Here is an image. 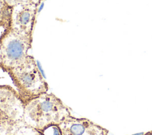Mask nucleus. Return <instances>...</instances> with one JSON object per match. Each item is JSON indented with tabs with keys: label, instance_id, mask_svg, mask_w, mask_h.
Segmentation results:
<instances>
[{
	"label": "nucleus",
	"instance_id": "nucleus-1",
	"mask_svg": "<svg viewBox=\"0 0 152 135\" xmlns=\"http://www.w3.org/2000/svg\"><path fill=\"white\" fill-rule=\"evenodd\" d=\"M72 115L71 110L52 93H45L24 104V125L41 131L52 125L60 124Z\"/></svg>",
	"mask_w": 152,
	"mask_h": 135
},
{
	"label": "nucleus",
	"instance_id": "nucleus-2",
	"mask_svg": "<svg viewBox=\"0 0 152 135\" xmlns=\"http://www.w3.org/2000/svg\"><path fill=\"white\" fill-rule=\"evenodd\" d=\"M7 73L24 104L33 98L48 92L49 90V85L31 55L23 64Z\"/></svg>",
	"mask_w": 152,
	"mask_h": 135
},
{
	"label": "nucleus",
	"instance_id": "nucleus-3",
	"mask_svg": "<svg viewBox=\"0 0 152 135\" xmlns=\"http://www.w3.org/2000/svg\"><path fill=\"white\" fill-rule=\"evenodd\" d=\"M33 37L14 31L10 27L0 36V69L9 72L20 66L28 57Z\"/></svg>",
	"mask_w": 152,
	"mask_h": 135
},
{
	"label": "nucleus",
	"instance_id": "nucleus-4",
	"mask_svg": "<svg viewBox=\"0 0 152 135\" xmlns=\"http://www.w3.org/2000/svg\"><path fill=\"white\" fill-rule=\"evenodd\" d=\"M24 104L16 89L0 85V135H13L24 123Z\"/></svg>",
	"mask_w": 152,
	"mask_h": 135
},
{
	"label": "nucleus",
	"instance_id": "nucleus-5",
	"mask_svg": "<svg viewBox=\"0 0 152 135\" xmlns=\"http://www.w3.org/2000/svg\"><path fill=\"white\" fill-rule=\"evenodd\" d=\"M38 6L18 5L12 7L10 27L15 31L33 37Z\"/></svg>",
	"mask_w": 152,
	"mask_h": 135
},
{
	"label": "nucleus",
	"instance_id": "nucleus-6",
	"mask_svg": "<svg viewBox=\"0 0 152 135\" xmlns=\"http://www.w3.org/2000/svg\"><path fill=\"white\" fill-rule=\"evenodd\" d=\"M62 135H108L109 130L86 118H76L72 115L60 124Z\"/></svg>",
	"mask_w": 152,
	"mask_h": 135
},
{
	"label": "nucleus",
	"instance_id": "nucleus-7",
	"mask_svg": "<svg viewBox=\"0 0 152 135\" xmlns=\"http://www.w3.org/2000/svg\"><path fill=\"white\" fill-rule=\"evenodd\" d=\"M11 9L4 0H0V27L5 29L10 27Z\"/></svg>",
	"mask_w": 152,
	"mask_h": 135
},
{
	"label": "nucleus",
	"instance_id": "nucleus-8",
	"mask_svg": "<svg viewBox=\"0 0 152 135\" xmlns=\"http://www.w3.org/2000/svg\"><path fill=\"white\" fill-rule=\"evenodd\" d=\"M13 135H43L39 130L26 125L20 127Z\"/></svg>",
	"mask_w": 152,
	"mask_h": 135
},
{
	"label": "nucleus",
	"instance_id": "nucleus-9",
	"mask_svg": "<svg viewBox=\"0 0 152 135\" xmlns=\"http://www.w3.org/2000/svg\"><path fill=\"white\" fill-rule=\"evenodd\" d=\"M5 2L10 7H12L18 5L31 4L39 6L43 0H4Z\"/></svg>",
	"mask_w": 152,
	"mask_h": 135
},
{
	"label": "nucleus",
	"instance_id": "nucleus-10",
	"mask_svg": "<svg viewBox=\"0 0 152 135\" xmlns=\"http://www.w3.org/2000/svg\"><path fill=\"white\" fill-rule=\"evenodd\" d=\"M39 131L43 135H62L59 125L49 126Z\"/></svg>",
	"mask_w": 152,
	"mask_h": 135
},
{
	"label": "nucleus",
	"instance_id": "nucleus-11",
	"mask_svg": "<svg viewBox=\"0 0 152 135\" xmlns=\"http://www.w3.org/2000/svg\"><path fill=\"white\" fill-rule=\"evenodd\" d=\"M137 135H152V130L148 131L147 133H141V134H137Z\"/></svg>",
	"mask_w": 152,
	"mask_h": 135
}]
</instances>
